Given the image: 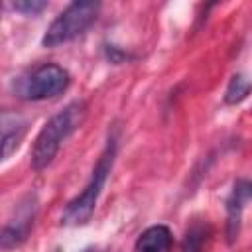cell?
<instances>
[{"mask_svg":"<svg viewBox=\"0 0 252 252\" xmlns=\"http://www.w3.org/2000/svg\"><path fill=\"white\" fill-rule=\"evenodd\" d=\"M209 224L207 222H193L181 240V252H203V246L209 238Z\"/></svg>","mask_w":252,"mask_h":252,"instance_id":"obj_9","label":"cell"},{"mask_svg":"<svg viewBox=\"0 0 252 252\" xmlns=\"http://www.w3.org/2000/svg\"><path fill=\"white\" fill-rule=\"evenodd\" d=\"M98 12H100V2H93V0L71 2L49 24V28L41 39L43 47H59V45L83 35L94 24Z\"/></svg>","mask_w":252,"mask_h":252,"instance_id":"obj_3","label":"cell"},{"mask_svg":"<svg viewBox=\"0 0 252 252\" xmlns=\"http://www.w3.org/2000/svg\"><path fill=\"white\" fill-rule=\"evenodd\" d=\"M252 201V179H238L232 187L230 197L226 199V236L228 242H234L240 234L242 211L244 205Z\"/></svg>","mask_w":252,"mask_h":252,"instance_id":"obj_6","label":"cell"},{"mask_svg":"<svg viewBox=\"0 0 252 252\" xmlns=\"http://www.w3.org/2000/svg\"><path fill=\"white\" fill-rule=\"evenodd\" d=\"M35 211H37L35 199L28 197L24 203H20V207L16 211V219H10L6 222V226L2 228L0 240H2V248L4 250H10V248L20 246L28 238V234H30V230L33 226Z\"/></svg>","mask_w":252,"mask_h":252,"instance_id":"obj_5","label":"cell"},{"mask_svg":"<svg viewBox=\"0 0 252 252\" xmlns=\"http://www.w3.org/2000/svg\"><path fill=\"white\" fill-rule=\"evenodd\" d=\"M114 158H116V136H110L108 142H106V148L102 150L93 173H91V179L87 181L85 189L67 203L63 215H61V222L67 224V226H79V224H85L89 222V219L93 217L94 209H96V203H98V197L106 185V179L112 171V165H114Z\"/></svg>","mask_w":252,"mask_h":252,"instance_id":"obj_2","label":"cell"},{"mask_svg":"<svg viewBox=\"0 0 252 252\" xmlns=\"http://www.w3.org/2000/svg\"><path fill=\"white\" fill-rule=\"evenodd\" d=\"M171 244H173V236L169 226L152 224L138 236L134 244V252H169Z\"/></svg>","mask_w":252,"mask_h":252,"instance_id":"obj_7","label":"cell"},{"mask_svg":"<svg viewBox=\"0 0 252 252\" xmlns=\"http://www.w3.org/2000/svg\"><path fill=\"white\" fill-rule=\"evenodd\" d=\"M28 128V122L24 116L14 114V112H4L2 114V156L8 159L12 152L20 146V140L24 138Z\"/></svg>","mask_w":252,"mask_h":252,"instance_id":"obj_8","label":"cell"},{"mask_svg":"<svg viewBox=\"0 0 252 252\" xmlns=\"http://www.w3.org/2000/svg\"><path fill=\"white\" fill-rule=\"evenodd\" d=\"M12 8L22 12V14L35 16L47 8V2H43V0H18V2H12Z\"/></svg>","mask_w":252,"mask_h":252,"instance_id":"obj_11","label":"cell"},{"mask_svg":"<svg viewBox=\"0 0 252 252\" xmlns=\"http://www.w3.org/2000/svg\"><path fill=\"white\" fill-rule=\"evenodd\" d=\"M69 83L71 77L67 69L55 63H43L18 83V94L24 100H47L61 94Z\"/></svg>","mask_w":252,"mask_h":252,"instance_id":"obj_4","label":"cell"},{"mask_svg":"<svg viewBox=\"0 0 252 252\" xmlns=\"http://www.w3.org/2000/svg\"><path fill=\"white\" fill-rule=\"evenodd\" d=\"M85 114H87L85 102L73 100L45 122V126L35 136V142L32 148V167L35 171L45 169L53 161L61 144L83 124Z\"/></svg>","mask_w":252,"mask_h":252,"instance_id":"obj_1","label":"cell"},{"mask_svg":"<svg viewBox=\"0 0 252 252\" xmlns=\"http://www.w3.org/2000/svg\"><path fill=\"white\" fill-rule=\"evenodd\" d=\"M252 91V83L244 77V75H234L226 87V93H224V102L226 104H238L242 102L248 93Z\"/></svg>","mask_w":252,"mask_h":252,"instance_id":"obj_10","label":"cell"}]
</instances>
